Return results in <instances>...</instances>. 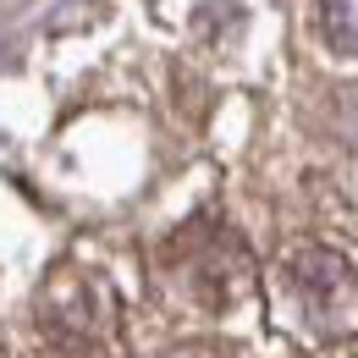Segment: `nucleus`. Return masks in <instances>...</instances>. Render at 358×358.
Listing matches in <instances>:
<instances>
[{
    "label": "nucleus",
    "instance_id": "obj_2",
    "mask_svg": "<svg viewBox=\"0 0 358 358\" xmlns=\"http://www.w3.org/2000/svg\"><path fill=\"white\" fill-rule=\"evenodd\" d=\"M39 320H45V331L55 342H66V348H78V353H99V348H110L116 331H122V303H116V292H110L99 275L66 265L45 281Z\"/></svg>",
    "mask_w": 358,
    "mask_h": 358
},
{
    "label": "nucleus",
    "instance_id": "obj_3",
    "mask_svg": "<svg viewBox=\"0 0 358 358\" xmlns=\"http://www.w3.org/2000/svg\"><path fill=\"white\" fill-rule=\"evenodd\" d=\"M182 265H187V287H193L199 303H231V292L248 275V259H243L237 237H226V231H215L210 243H199L193 254H182Z\"/></svg>",
    "mask_w": 358,
    "mask_h": 358
},
{
    "label": "nucleus",
    "instance_id": "obj_4",
    "mask_svg": "<svg viewBox=\"0 0 358 358\" xmlns=\"http://www.w3.org/2000/svg\"><path fill=\"white\" fill-rule=\"evenodd\" d=\"M320 28L336 55H358V0H320Z\"/></svg>",
    "mask_w": 358,
    "mask_h": 358
},
{
    "label": "nucleus",
    "instance_id": "obj_1",
    "mask_svg": "<svg viewBox=\"0 0 358 358\" xmlns=\"http://www.w3.org/2000/svg\"><path fill=\"white\" fill-rule=\"evenodd\" d=\"M275 298L287 331L309 342H353L358 336V265L331 248H298L275 270Z\"/></svg>",
    "mask_w": 358,
    "mask_h": 358
},
{
    "label": "nucleus",
    "instance_id": "obj_5",
    "mask_svg": "<svg viewBox=\"0 0 358 358\" xmlns=\"http://www.w3.org/2000/svg\"><path fill=\"white\" fill-rule=\"evenodd\" d=\"M166 358H226V353H215V348H177V353H166Z\"/></svg>",
    "mask_w": 358,
    "mask_h": 358
}]
</instances>
